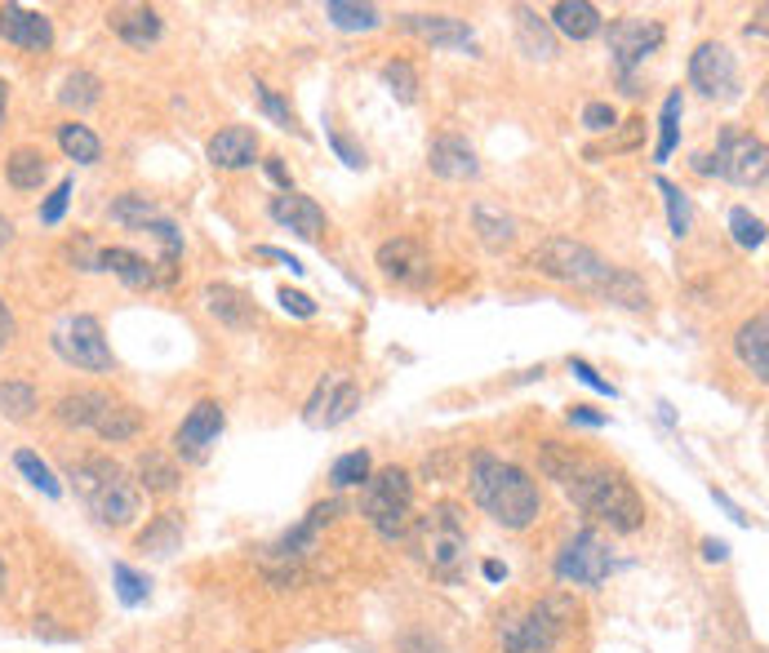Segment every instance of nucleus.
<instances>
[{"label": "nucleus", "instance_id": "nucleus-9", "mask_svg": "<svg viewBox=\"0 0 769 653\" xmlns=\"http://www.w3.org/2000/svg\"><path fill=\"white\" fill-rule=\"evenodd\" d=\"M717 174L730 178L734 187H766L769 152L752 129H721L717 143Z\"/></svg>", "mask_w": 769, "mask_h": 653}, {"label": "nucleus", "instance_id": "nucleus-48", "mask_svg": "<svg viewBox=\"0 0 769 653\" xmlns=\"http://www.w3.org/2000/svg\"><path fill=\"white\" fill-rule=\"evenodd\" d=\"M71 187H76V183H71V178H62V183H58V187H53V192L45 196V205H40V223H45V227L62 223V214H67V201H71Z\"/></svg>", "mask_w": 769, "mask_h": 653}, {"label": "nucleus", "instance_id": "nucleus-28", "mask_svg": "<svg viewBox=\"0 0 769 653\" xmlns=\"http://www.w3.org/2000/svg\"><path fill=\"white\" fill-rule=\"evenodd\" d=\"M107 405H111L107 391H67V396L58 400L53 418H58L62 427H89V431H94V422H98V413H103Z\"/></svg>", "mask_w": 769, "mask_h": 653}, {"label": "nucleus", "instance_id": "nucleus-15", "mask_svg": "<svg viewBox=\"0 0 769 653\" xmlns=\"http://www.w3.org/2000/svg\"><path fill=\"white\" fill-rule=\"evenodd\" d=\"M379 272L396 285H422L431 276V259L418 241L409 236H396V241H383L379 245Z\"/></svg>", "mask_w": 769, "mask_h": 653}, {"label": "nucleus", "instance_id": "nucleus-39", "mask_svg": "<svg viewBox=\"0 0 769 653\" xmlns=\"http://www.w3.org/2000/svg\"><path fill=\"white\" fill-rule=\"evenodd\" d=\"M370 471H374L370 454H366V449H352V454H343V458L330 467V485H334V489H357V485L370 480Z\"/></svg>", "mask_w": 769, "mask_h": 653}, {"label": "nucleus", "instance_id": "nucleus-10", "mask_svg": "<svg viewBox=\"0 0 769 653\" xmlns=\"http://www.w3.org/2000/svg\"><path fill=\"white\" fill-rule=\"evenodd\" d=\"M610 569H614V552L596 529L574 534L556 556V578L574 583V587H601L610 578Z\"/></svg>", "mask_w": 769, "mask_h": 653}, {"label": "nucleus", "instance_id": "nucleus-24", "mask_svg": "<svg viewBox=\"0 0 769 653\" xmlns=\"http://www.w3.org/2000/svg\"><path fill=\"white\" fill-rule=\"evenodd\" d=\"M94 272H111V276H120L129 290H152L160 276H156V267L143 259V254H134V250H103L98 254V263H94Z\"/></svg>", "mask_w": 769, "mask_h": 653}, {"label": "nucleus", "instance_id": "nucleus-41", "mask_svg": "<svg viewBox=\"0 0 769 653\" xmlns=\"http://www.w3.org/2000/svg\"><path fill=\"white\" fill-rule=\"evenodd\" d=\"M13 467H18V471H22V476H27V480H31L36 489H40V494H49V498H58V494H62L58 476L49 471V462H45L40 454H31V449H18V454H13Z\"/></svg>", "mask_w": 769, "mask_h": 653}, {"label": "nucleus", "instance_id": "nucleus-54", "mask_svg": "<svg viewBox=\"0 0 769 653\" xmlns=\"http://www.w3.org/2000/svg\"><path fill=\"white\" fill-rule=\"evenodd\" d=\"M570 422H578V427H605L610 418L596 413V409H587V405H574V409H570Z\"/></svg>", "mask_w": 769, "mask_h": 653}, {"label": "nucleus", "instance_id": "nucleus-49", "mask_svg": "<svg viewBox=\"0 0 769 653\" xmlns=\"http://www.w3.org/2000/svg\"><path fill=\"white\" fill-rule=\"evenodd\" d=\"M570 373H574L583 387H592V391H601V396L619 400V387H614V382H605V378H601V373H596V369H592L583 355H570Z\"/></svg>", "mask_w": 769, "mask_h": 653}, {"label": "nucleus", "instance_id": "nucleus-62", "mask_svg": "<svg viewBox=\"0 0 769 653\" xmlns=\"http://www.w3.org/2000/svg\"><path fill=\"white\" fill-rule=\"evenodd\" d=\"M0 587H4V561H0Z\"/></svg>", "mask_w": 769, "mask_h": 653}, {"label": "nucleus", "instance_id": "nucleus-52", "mask_svg": "<svg viewBox=\"0 0 769 653\" xmlns=\"http://www.w3.org/2000/svg\"><path fill=\"white\" fill-rule=\"evenodd\" d=\"M330 147H334V152L343 156V165H352V169H366V152H357V147H352V143H348L343 134H330Z\"/></svg>", "mask_w": 769, "mask_h": 653}, {"label": "nucleus", "instance_id": "nucleus-33", "mask_svg": "<svg viewBox=\"0 0 769 653\" xmlns=\"http://www.w3.org/2000/svg\"><path fill=\"white\" fill-rule=\"evenodd\" d=\"M58 147H62L67 160H76V165H94V160L103 156V143L94 138V129H89V125H76V120L58 125Z\"/></svg>", "mask_w": 769, "mask_h": 653}, {"label": "nucleus", "instance_id": "nucleus-4", "mask_svg": "<svg viewBox=\"0 0 769 653\" xmlns=\"http://www.w3.org/2000/svg\"><path fill=\"white\" fill-rule=\"evenodd\" d=\"M529 272L556 281V285H574V290H587V294H605V285L614 281V263H605L592 245L583 241H570V236H547L534 254H529Z\"/></svg>", "mask_w": 769, "mask_h": 653}, {"label": "nucleus", "instance_id": "nucleus-3", "mask_svg": "<svg viewBox=\"0 0 769 653\" xmlns=\"http://www.w3.org/2000/svg\"><path fill=\"white\" fill-rule=\"evenodd\" d=\"M71 485H76L80 503L98 516V525H107V529H125L143 511V489L134 485V476L103 454L80 458L71 467Z\"/></svg>", "mask_w": 769, "mask_h": 653}, {"label": "nucleus", "instance_id": "nucleus-40", "mask_svg": "<svg viewBox=\"0 0 769 653\" xmlns=\"http://www.w3.org/2000/svg\"><path fill=\"white\" fill-rule=\"evenodd\" d=\"M152 218H156V205L143 192H125L111 201V223H120V227H147Z\"/></svg>", "mask_w": 769, "mask_h": 653}, {"label": "nucleus", "instance_id": "nucleus-50", "mask_svg": "<svg viewBox=\"0 0 769 653\" xmlns=\"http://www.w3.org/2000/svg\"><path fill=\"white\" fill-rule=\"evenodd\" d=\"M583 125H587L592 134H610V129L619 125V111H614L610 103H587V107H583Z\"/></svg>", "mask_w": 769, "mask_h": 653}, {"label": "nucleus", "instance_id": "nucleus-51", "mask_svg": "<svg viewBox=\"0 0 769 653\" xmlns=\"http://www.w3.org/2000/svg\"><path fill=\"white\" fill-rule=\"evenodd\" d=\"M276 299H281V308H285V312H294V316H303V321H312V316H317V303H312L308 294H299V290H281Z\"/></svg>", "mask_w": 769, "mask_h": 653}, {"label": "nucleus", "instance_id": "nucleus-29", "mask_svg": "<svg viewBox=\"0 0 769 653\" xmlns=\"http://www.w3.org/2000/svg\"><path fill=\"white\" fill-rule=\"evenodd\" d=\"M183 543V516L178 511H160L143 534H138V552L147 556H174Z\"/></svg>", "mask_w": 769, "mask_h": 653}, {"label": "nucleus", "instance_id": "nucleus-17", "mask_svg": "<svg viewBox=\"0 0 769 653\" xmlns=\"http://www.w3.org/2000/svg\"><path fill=\"white\" fill-rule=\"evenodd\" d=\"M272 218L281 223V227H290L294 236H303V241H317L325 227H330V218H325V209L312 201V196H303V192H281V196H272Z\"/></svg>", "mask_w": 769, "mask_h": 653}, {"label": "nucleus", "instance_id": "nucleus-1", "mask_svg": "<svg viewBox=\"0 0 769 653\" xmlns=\"http://www.w3.org/2000/svg\"><path fill=\"white\" fill-rule=\"evenodd\" d=\"M561 489L570 494V503H574L583 516H592V520L605 525L610 534H636V529L645 525V503H641V494L632 489V480H627L623 471H614V467L587 458V454L578 458V467L570 471V480H565Z\"/></svg>", "mask_w": 769, "mask_h": 653}, {"label": "nucleus", "instance_id": "nucleus-47", "mask_svg": "<svg viewBox=\"0 0 769 653\" xmlns=\"http://www.w3.org/2000/svg\"><path fill=\"white\" fill-rule=\"evenodd\" d=\"M111 578H116V592H120L125 605H143L152 596V583L143 574H134L129 565H111Z\"/></svg>", "mask_w": 769, "mask_h": 653}, {"label": "nucleus", "instance_id": "nucleus-25", "mask_svg": "<svg viewBox=\"0 0 769 653\" xmlns=\"http://www.w3.org/2000/svg\"><path fill=\"white\" fill-rule=\"evenodd\" d=\"M134 485L138 489H147V494H174L178 489V480H183V471H178V462L174 458H165L160 449H147V454H138V462H134Z\"/></svg>", "mask_w": 769, "mask_h": 653}, {"label": "nucleus", "instance_id": "nucleus-7", "mask_svg": "<svg viewBox=\"0 0 769 653\" xmlns=\"http://www.w3.org/2000/svg\"><path fill=\"white\" fill-rule=\"evenodd\" d=\"M418 556L445 583H454L463 574V565H467V525H463V511L454 503H436L422 516V525H418Z\"/></svg>", "mask_w": 769, "mask_h": 653}, {"label": "nucleus", "instance_id": "nucleus-37", "mask_svg": "<svg viewBox=\"0 0 769 653\" xmlns=\"http://www.w3.org/2000/svg\"><path fill=\"white\" fill-rule=\"evenodd\" d=\"M36 409H40V396H36L31 382H22V378L0 382V413H9L13 422H22V418H31Z\"/></svg>", "mask_w": 769, "mask_h": 653}, {"label": "nucleus", "instance_id": "nucleus-53", "mask_svg": "<svg viewBox=\"0 0 769 653\" xmlns=\"http://www.w3.org/2000/svg\"><path fill=\"white\" fill-rule=\"evenodd\" d=\"M254 254H259V259H272V263H285V267H290L294 276H303V272H308V267H303V263H299L294 254H285V250H276V245H259Z\"/></svg>", "mask_w": 769, "mask_h": 653}, {"label": "nucleus", "instance_id": "nucleus-57", "mask_svg": "<svg viewBox=\"0 0 769 653\" xmlns=\"http://www.w3.org/2000/svg\"><path fill=\"white\" fill-rule=\"evenodd\" d=\"M9 338H13V316H9V308L0 303V347H9Z\"/></svg>", "mask_w": 769, "mask_h": 653}, {"label": "nucleus", "instance_id": "nucleus-61", "mask_svg": "<svg viewBox=\"0 0 769 653\" xmlns=\"http://www.w3.org/2000/svg\"><path fill=\"white\" fill-rule=\"evenodd\" d=\"M4 111H9V89H4V80H0V120H4Z\"/></svg>", "mask_w": 769, "mask_h": 653}, {"label": "nucleus", "instance_id": "nucleus-35", "mask_svg": "<svg viewBox=\"0 0 769 653\" xmlns=\"http://www.w3.org/2000/svg\"><path fill=\"white\" fill-rule=\"evenodd\" d=\"M98 98H103V80H98L94 71H71V76L62 80V89H58V103H62V107H76V111L98 107Z\"/></svg>", "mask_w": 769, "mask_h": 653}, {"label": "nucleus", "instance_id": "nucleus-19", "mask_svg": "<svg viewBox=\"0 0 769 653\" xmlns=\"http://www.w3.org/2000/svg\"><path fill=\"white\" fill-rule=\"evenodd\" d=\"M400 27L422 36V40H431V45H440V49H476L471 27L463 18H454V13H405Z\"/></svg>", "mask_w": 769, "mask_h": 653}, {"label": "nucleus", "instance_id": "nucleus-44", "mask_svg": "<svg viewBox=\"0 0 769 653\" xmlns=\"http://www.w3.org/2000/svg\"><path fill=\"white\" fill-rule=\"evenodd\" d=\"M147 232H152V236L160 241V250H165V263H160V267H165V276H160V281H169V276H174V267H178V259H183V232H178L169 218H152V223H147Z\"/></svg>", "mask_w": 769, "mask_h": 653}, {"label": "nucleus", "instance_id": "nucleus-11", "mask_svg": "<svg viewBox=\"0 0 769 653\" xmlns=\"http://www.w3.org/2000/svg\"><path fill=\"white\" fill-rule=\"evenodd\" d=\"M663 36H668L663 22H650V18H619V22H610V53L619 62V76H623L627 94H641L632 71L663 45Z\"/></svg>", "mask_w": 769, "mask_h": 653}, {"label": "nucleus", "instance_id": "nucleus-30", "mask_svg": "<svg viewBox=\"0 0 769 653\" xmlns=\"http://www.w3.org/2000/svg\"><path fill=\"white\" fill-rule=\"evenodd\" d=\"M94 431H98L103 440H111V445H120V440H134V436L143 431V413H138L134 405H125V400H111V405H107V409L98 413Z\"/></svg>", "mask_w": 769, "mask_h": 653}, {"label": "nucleus", "instance_id": "nucleus-2", "mask_svg": "<svg viewBox=\"0 0 769 653\" xmlns=\"http://www.w3.org/2000/svg\"><path fill=\"white\" fill-rule=\"evenodd\" d=\"M467 485H471L476 507L489 520H498L503 529H529L543 516V494L529 480V471H520L516 462H503L494 454H476Z\"/></svg>", "mask_w": 769, "mask_h": 653}, {"label": "nucleus", "instance_id": "nucleus-59", "mask_svg": "<svg viewBox=\"0 0 769 653\" xmlns=\"http://www.w3.org/2000/svg\"><path fill=\"white\" fill-rule=\"evenodd\" d=\"M485 578H489V583H503V578H507V565H498V561H485Z\"/></svg>", "mask_w": 769, "mask_h": 653}, {"label": "nucleus", "instance_id": "nucleus-26", "mask_svg": "<svg viewBox=\"0 0 769 653\" xmlns=\"http://www.w3.org/2000/svg\"><path fill=\"white\" fill-rule=\"evenodd\" d=\"M734 351H739V360L752 369V378H761V382H766L769 378V321H766V312H761V316H752L748 325L739 329Z\"/></svg>", "mask_w": 769, "mask_h": 653}, {"label": "nucleus", "instance_id": "nucleus-43", "mask_svg": "<svg viewBox=\"0 0 769 653\" xmlns=\"http://www.w3.org/2000/svg\"><path fill=\"white\" fill-rule=\"evenodd\" d=\"M357 409H361V387H352V382H339L317 427H339V422H348V418H352Z\"/></svg>", "mask_w": 769, "mask_h": 653}, {"label": "nucleus", "instance_id": "nucleus-18", "mask_svg": "<svg viewBox=\"0 0 769 653\" xmlns=\"http://www.w3.org/2000/svg\"><path fill=\"white\" fill-rule=\"evenodd\" d=\"M0 40L18 45V49H49L53 45V22L36 9H22V4H4L0 9Z\"/></svg>", "mask_w": 769, "mask_h": 653}, {"label": "nucleus", "instance_id": "nucleus-56", "mask_svg": "<svg viewBox=\"0 0 769 653\" xmlns=\"http://www.w3.org/2000/svg\"><path fill=\"white\" fill-rule=\"evenodd\" d=\"M267 174H272V178H276L285 192H294V187H290V174H285V165H281V156H272V160H267Z\"/></svg>", "mask_w": 769, "mask_h": 653}, {"label": "nucleus", "instance_id": "nucleus-16", "mask_svg": "<svg viewBox=\"0 0 769 653\" xmlns=\"http://www.w3.org/2000/svg\"><path fill=\"white\" fill-rule=\"evenodd\" d=\"M427 165L436 178H449V183H467V178H480V160L471 152L467 138L458 134H440L431 147H427Z\"/></svg>", "mask_w": 769, "mask_h": 653}, {"label": "nucleus", "instance_id": "nucleus-21", "mask_svg": "<svg viewBox=\"0 0 769 653\" xmlns=\"http://www.w3.org/2000/svg\"><path fill=\"white\" fill-rule=\"evenodd\" d=\"M107 27H111L125 45H134V49H147V45H156V40L165 36V22H160V13H156L152 4H120V9H107Z\"/></svg>", "mask_w": 769, "mask_h": 653}, {"label": "nucleus", "instance_id": "nucleus-32", "mask_svg": "<svg viewBox=\"0 0 769 653\" xmlns=\"http://www.w3.org/2000/svg\"><path fill=\"white\" fill-rule=\"evenodd\" d=\"M471 223H476V236H480L485 250H507V245L516 241V218H507V214H498V209L476 205V209H471Z\"/></svg>", "mask_w": 769, "mask_h": 653}, {"label": "nucleus", "instance_id": "nucleus-38", "mask_svg": "<svg viewBox=\"0 0 769 653\" xmlns=\"http://www.w3.org/2000/svg\"><path fill=\"white\" fill-rule=\"evenodd\" d=\"M659 192H663V205H668V227H672V236H676V241H685V236H690V227H694L690 196H685L676 183H668V178H659Z\"/></svg>", "mask_w": 769, "mask_h": 653}, {"label": "nucleus", "instance_id": "nucleus-60", "mask_svg": "<svg viewBox=\"0 0 769 653\" xmlns=\"http://www.w3.org/2000/svg\"><path fill=\"white\" fill-rule=\"evenodd\" d=\"M13 241V223L9 218H0V245H9Z\"/></svg>", "mask_w": 769, "mask_h": 653}, {"label": "nucleus", "instance_id": "nucleus-31", "mask_svg": "<svg viewBox=\"0 0 769 653\" xmlns=\"http://www.w3.org/2000/svg\"><path fill=\"white\" fill-rule=\"evenodd\" d=\"M681 116H685V98H681V89H672L663 98V116H659V143H654V160L659 165H668L676 143H681Z\"/></svg>", "mask_w": 769, "mask_h": 653}, {"label": "nucleus", "instance_id": "nucleus-8", "mask_svg": "<svg viewBox=\"0 0 769 653\" xmlns=\"http://www.w3.org/2000/svg\"><path fill=\"white\" fill-rule=\"evenodd\" d=\"M348 507H343V498H330V503H317L308 516H303V525H294L281 543H272L267 552H263V569H267V578L272 583H281V587H290L294 578H299V569H303V561H312V552H317V543H321V534L334 525V516H343Z\"/></svg>", "mask_w": 769, "mask_h": 653}, {"label": "nucleus", "instance_id": "nucleus-20", "mask_svg": "<svg viewBox=\"0 0 769 653\" xmlns=\"http://www.w3.org/2000/svg\"><path fill=\"white\" fill-rule=\"evenodd\" d=\"M205 156H210L214 169H250L259 160V134L250 125H227L210 138Z\"/></svg>", "mask_w": 769, "mask_h": 653}, {"label": "nucleus", "instance_id": "nucleus-13", "mask_svg": "<svg viewBox=\"0 0 769 653\" xmlns=\"http://www.w3.org/2000/svg\"><path fill=\"white\" fill-rule=\"evenodd\" d=\"M690 85L703 98H721V103L739 98V62H734V53L721 40H703L690 53Z\"/></svg>", "mask_w": 769, "mask_h": 653}, {"label": "nucleus", "instance_id": "nucleus-6", "mask_svg": "<svg viewBox=\"0 0 769 653\" xmlns=\"http://www.w3.org/2000/svg\"><path fill=\"white\" fill-rule=\"evenodd\" d=\"M361 516L374 525V534L383 543L409 538V529H413V480H409L405 467L370 471L366 498H361Z\"/></svg>", "mask_w": 769, "mask_h": 653}, {"label": "nucleus", "instance_id": "nucleus-42", "mask_svg": "<svg viewBox=\"0 0 769 653\" xmlns=\"http://www.w3.org/2000/svg\"><path fill=\"white\" fill-rule=\"evenodd\" d=\"M730 236H734V245L739 250H761L766 245V223L752 214V209H730Z\"/></svg>", "mask_w": 769, "mask_h": 653}, {"label": "nucleus", "instance_id": "nucleus-55", "mask_svg": "<svg viewBox=\"0 0 769 653\" xmlns=\"http://www.w3.org/2000/svg\"><path fill=\"white\" fill-rule=\"evenodd\" d=\"M694 174L712 178V174H717V156H712V152H699V156H694Z\"/></svg>", "mask_w": 769, "mask_h": 653}, {"label": "nucleus", "instance_id": "nucleus-46", "mask_svg": "<svg viewBox=\"0 0 769 653\" xmlns=\"http://www.w3.org/2000/svg\"><path fill=\"white\" fill-rule=\"evenodd\" d=\"M254 94H259V107H263V111H267V116H272L281 129H294V134H299V116H294V107H290V103H285L276 89H267V85L259 80V85H254Z\"/></svg>", "mask_w": 769, "mask_h": 653}, {"label": "nucleus", "instance_id": "nucleus-45", "mask_svg": "<svg viewBox=\"0 0 769 653\" xmlns=\"http://www.w3.org/2000/svg\"><path fill=\"white\" fill-rule=\"evenodd\" d=\"M383 85L400 98V103H413V98H418V71H413L405 58H391V62H387Z\"/></svg>", "mask_w": 769, "mask_h": 653}, {"label": "nucleus", "instance_id": "nucleus-22", "mask_svg": "<svg viewBox=\"0 0 769 653\" xmlns=\"http://www.w3.org/2000/svg\"><path fill=\"white\" fill-rule=\"evenodd\" d=\"M205 308H210V316H214V321H223L227 329H250L254 321H259L254 299H250L245 290L227 285V281L205 285Z\"/></svg>", "mask_w": 769, "mask_h": 653}, {"label": "nucleus", "instance_id": "nucleus-12", "mask_svg": "<svg viewBox=\"0 0 769 653\" xmlns=\"http://www.w3.org/2000/svg\"><path fill=\"white\" fill-rule=\"evenodd\" d=\"M53 351L76 364V369H89V373H107L111 369V347L103 338L98 316H67L62 325L53 329Z\"/></svg>", "mask_w": 769, "mask_h": 653}, {"label": "nucleus", "instance_id": "nucleus-58", "mask_svg": "<svg viewBox=\"0 0 769 653\" xmlns=\"http://www.w3.org/2000/svg\"><path fill=\"white\" fill-rule=\"evenodd\" d=\"M703 556H708V561H726V556H730V547H726V543H717V538H708V543H703Z\"/></svg>", "mask_w": 769, "mask_h": 653}, {"label": "nucleus", "instance_id": "nucleus-34", "mask_svg": "<svg viewBox=\"0 0 769 653\" xmlns=\"http://www.w3.org/2000/svg\"><path fill=\"white\" fill-rule=\"evenodd\" d=\"M325 18L343 31H374L383 22V13L374 4H352V0H330L325 4Z\"/></svg>", "mask_w": 769, "mask_h": 653}, {"label": "nucleus", "instance_id": "nucleus-27", "mask_svg": "<svg viewBox=\"0 0 769 653\" xmlns=\"http://www.w3.org/2000/svg\"><path fill=\"white\" fill-rule=\"evenodd\" d=\"M4 178H9V187H13V192H36V187L49 178V160H45V152H40V147H18V152H9V160H4Z\"/></svg>", "mask_w": 769, "mask_h": 653}, {"label": "nucleus", "instance_id": "nucleus-14", "mask_svg": "<svg viewBox=\"0 0 769 653\" xmlns=\"http://www.w3.org/2000/svg\"><path fill=\"white\" fill-rule=\"evenodd\" d=\"M223 427H227L223 405H218V400H201V405H192V413H187L183 427L174 431V449H178L187 462H205L210 449L218 445Z\"/></svg>", "mask_w": 769, "mask_h": 653}, {"label": "nucleus", "instance_id": "nucleus-36", "mask_svg": "<svg viewBox=\"0 0 769 653\" xmlns=\"http://www.w3.org/2000/svg\"><path fill=\"white\" fill-rule=\"evenodd\" d=\"M516 31H520V49L529 53V58H552L556 53V45H552V36H547V22L543 18H534V9H516Z\"/></svg>", "mask_w": 769, "mask_h": 653}, {"label": "nucleus", "instance_id": "nucleus-5", "mask_svg": "<svg viewBox=\"0 0 769 653\" xmlns=\"http://www.w3.org/2000/svg\"><path fill=\"white\" fill-rule=\"evenodd\" d=\"M570 627H574V605L565 596H547L507 614L498 623V645L507 653H556Z\"/></svg>", "mask_w": 769, "mask_h": 653}, {"label": "nucleus", "instance_id": "nucleus-23", "mask_svg": "<svg viewBox=\"0 0 769 653\" xmlns=\"http://www.w3.org/2000/svg\"><path fill=\"white\" fill-rule=\"evenodd\" d=\"M552 27L570 40H592V36L605 31V18L592 0H556L552 4Z\"/></svg>", "mask_w": 769, "mask_h": 653}]
</instances>
